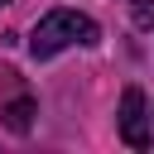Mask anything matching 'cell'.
<instances>
[{
    "instance_id": "6da1fadb",
    "label": "cell",
    "mask_w": 154,
    "mask_h": 154,
    "mask_svg": "<svg viewBox=\"0 0 154 154\" xmlns=\"http://www.w3.org/2000/svg\"><path fill=\"white\" fill-rule=\"evenodd\" d=\"M101 34H96V24L87 19V14H77V10H53V14H43L38 24H34V34H29V53L34 58H53V53H63L67 43H96Z\"/></svg>"
},
{
    "instance_id": "7a4b0ae2",
    "label": "cell",
    "mask_w": 154,
    "mask_h": 154,
    "mask_svg": "<svg viewBox=\"0 0 154 154\" xmlns=\"http://www.w3.org/2000/svg\"><path fill=\"white\" fill-rule=\"evenodd\" d=\"M120 140L130 149H149V116H144L140 87H125V96H120Z\"/></svg>"
},
{
    "instance_id": "3957f363",
    "label": "cell",
    "mask_w": 154,
    "mask_h": 154,
    "mask_svg": "<svg viewBox=\"0 0 154 154\" xmlns=\"http://www.w3.org/2000/svg\"><path fill=\"white\" fill-rule=\"evenodd\" d=\"M5 125H10L14 135H24V130L34 125V101H29V96H19V101H10V106H5Z\"/></svg>"
},
{
    "instance_id": "277c9868",
    "label": "cell",
    "mask_w": 154,
    "mask_h": 154,
    "mask_svg": "<svg viewBox=\"0 0 154 154\" xmlns=\"http://www.w3.org/2000/svg\"><path fill=\"white\" fill-rule=\"evenodd\" d=\"M130 19L140 29H154V0H130Z\"/></svg>"
},
{
    "instance_id": "5b68a950",
    "label": "cell",
    "mask_w": 154,
    "mask_h": 154,
    "mask_svg": "<svg viewBox=\"0 0 154 154\" xmlns=\"http://www.w3.org/2000/svg\"><path fill=\"white\" fill-rule=\"evenodd\" d=\"M0 5H10V0H0Z\"/></svg>"
}]
</instances>
